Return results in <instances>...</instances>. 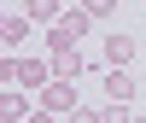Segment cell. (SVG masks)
<instances>
[{
	"label": "cell",
	"instance_id": "cell-1",
	"mask_svg": "<svg viewBox=\"0 0 146 123\" xmlns=\"http://www.w3.org/2000/svg\"><path fill=\"white\" fill-rule=\"evenodd\" d=\"M53 76H58V70H53V59H18V65H12V82H23V88H53Z\"/></svg>",
	"mask_w": 146,
	"mask_h": 123
},
{
	"label": "cell",
	"instance_id": "cell-9",
	"mask_svg": "<svg viewBox=\"0 0 146 123\" xmlns=\"http://www.w3.org/2000/svg\"><path fill=\"white\" fill-rule=\"evenodd\" d=\"M105 123H135V112L129 106H105Z\"/></svg>",
	"mask_w": 146,
	"mask_h": 123
},
{
	"label": "cell",
	"instance_id": "cell-2",
	"mask_svg": "<svg viewBox=\"0 0 146 123\" xmlns=\"http://www.w3.org/2000/svg\"><path fill=\"white\" fill-rule=\"evenodd\" d=\"M41 112H53V117H58V112H70V117H76V112H82V106H76V88H70L64 76H53V88L41 94Z\"/></svg>",
	"mask_w": 146,
	"mask_h": 123
},
{
	"label": "cell",
	"instance_id": "cell-5",
	"mask_svg": "<svg viewBox=\"0 0 146 123\" xmlns=\"http://www.w3.org/2000/svg\"><path fill=\"white\" fill-rule=\"evenodd\" d=\"M23 18H35V23H64V6H58V0H29V6H23Z\"/></svg>",
	"mask_w": 146,
	"mask_h": 123
},
{
	"label": "cell",
	"instance_id": "cell-4",
	"mask_svg": "<svg viewBox=\"0 0 146 123\" xmlns=\"http://www.w3.org/2000/svg\"><path fill=\"white\" fill-rule=\"evenodd\" d=\"M129 59H135V41L129 35H105V70H129Z\"/></svg>",
	"mask_w": 146,
	"mask_h": 123
},
{
	"label": "cell",
	"instance_id": "cell-8",
	"mask_svg": "<svg viewBox=\"0 0 146 123\" xmlns=\"http://www.w3.org/2000/svg\"><path fill=\"white\" fill-rule=\"evenodd\" d=\"M88 23H94V18H88V6H64V29L76 35V41L88 35Z\"/></svg>",
	"mask_w": 146,
	"mask_h": 123
},
{
	"label": "cell",
	"instance_id": "cell-12",
	"mask_svg": "<svg viewBox=\"0 0 146 123\" xmlns=\"http://www.w3.org/2000/svg\"><path fill=\"white\" fill-rule=\"evenodd\" d=\"M135 123H146V117H135Z\"/></svg>",
	"mask_w": 146,
	"mask_h": 123
},
{
	"label": "cell",
	"instance_id": "cell-10",
	"mask_svg": "<svg viewBox=\"0 0 146 123\" xmlns=\"http://www.w3.org/2000/svg\"><path fill=\"white\" fill-rule=\"evenodd\" d=\"M70 123H105V112H94V106H82V112L70 117Z\"/></svg>",
	"mask_w": 146,
	"mask_h": 123
},
{
	"label": "cell",
	"instance_id": "cell-7",
	"mask_svg": "<svg viewBox=\"0 0 146 123\" xmlns=\"http://www.w3.org/2000/svg\"><path fill=\"white\" fill-rule=\"evenodd\" d=\"M0 117H6V123H29L35 112H29V106H23V94H18V88H12V94H6V100H0Z\"/></svg>",
	"mask_w": 146,
	"mask_h": 123
},
{
	"label": "cell",
	"instance_id": "cell-11",
	"mask_svg": "<svg viewBox=\"0 0 146 123\" xmlns=\"http://www.w3.org/2000/svg\"><path fill=\"white\" fill-rule=\"evenodd\" d=\"M29 123H58V117H53V112H35V117H29Z\"/></svg>",
	"mask_w": 146,
	"mask_h": 123
},
{
	"label": "cell",
	"instance_id": "cell-3",
	"mask_svg": "<svg viewBox=\"0 0 146 123\" xmlns=\"http://www.w3.org/2000/svg\"><path fill=\"white\" fill-rule=\"evenodd\" d=\"M135 76H129V70H105V100H111V106H129V100H135Z\"/></svg>",
	"mask_w": 146,
	"mask_h": 123
},
{
	"label": "cell",
	"instance_id": "cell-6",
	"mask_svg": "<svg viewBox=\"0 0 146 123\" xmlns=\"http://www.w3.org/2000/svg\"><path fill=\"white\" fill-rule=\"evenodd\" d=\"M23 35H29V18L6 12V23H0V41H6V59H12V47H23Z\"/></svg>",
	"mask_w": 146,
	"mask_h": 123
}]
</instances>
